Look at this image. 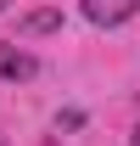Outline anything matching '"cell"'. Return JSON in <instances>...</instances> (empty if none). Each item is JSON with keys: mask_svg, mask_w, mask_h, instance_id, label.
<instances>
[{"mask_svg": "<svg viewBox=\"0 0 140 146\" xmlns=\"http://www.w3.org/2000/svg\"><path fill=\"white\" fill-rule=\"evenodd\" d=\"M0 146H6V141H0Z\"/></svg>", "mask_w": 140, "mask_h": 146, "instance_id": "cell-6", "label": "cell"}, {"mask_svg": "<svg viewBox=\"0 0 140 146\" xmlns=\"http://www.w3.org/2000/svg\"><path fill=\"white\" fill-rule=\"evenodd\" d=\"M84 6V17L95 23V28H123V23L140 11V0H79Z\"/></svg>", "mask_w": 140, "mask_h": 146, "instance_id": "cell-1", "label": "cell"}, {"mask_svg": "<svg viewBox=\"0 0 140 146\" xmlns=\"http://www.w3.org/2000/svg\"><path fill=\"white\" fill-rule=\"evenodd\" d=\"M129 146H140V124H135V135H129Z\"/></svg>", "mask_w": 140, "mask_h": 146, "instance_id": "cell-4", "label": "cell"}, {"mask_svg": "<svg viewBox=\"0 0 140 146\" xmlns=\"http://www.w3.org/2000/svg\"><path fill=\"white\" fill-rule=\"evenodd\" d=\"M56 28H62V11H51V6H45V11H28V17L17 23L22 39H28V34H56Z\"/></svg>", "mask_w": 140, "mask_h": 146, "instance_id": "cell-3", "label": "cell"}, {"mask_svg": "<svg viewBox=\"0 0 140 146\" xmlns=\"http://www.w3.org/2000/svg\"><path fill=\"white\" fill-rule=\"evenodd\" d=\"M0 11H6V0H0Z\"/></svg>", "mask_w": 140, "mask_h": 146, "instance_id": "cell-5", "label": "cell"}, {"mask_svg": "<svg viewBox=\"0 0 140 146\" xmlns=\"http://www.w3.org/2000/svg\"><path fill=\"white\" fill-rule=\"evenodd\" d=\"M39 62L34 51H17V45H0V79H34Z\"/></svg>", "mask_w": 140, "mask_h": 146, "instance_id": "cell-2", "label": "cell"}]
</instances>
